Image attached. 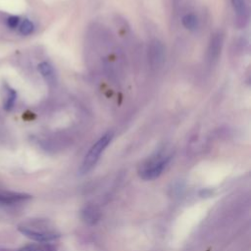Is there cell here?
Here are the masks:
<instances>
[{"instance_id":"cell-1","label":"cell","mask_w":251,"mask_h":251,"mask_svg":"<svg viewBox=\"0 0 251 251\" xmlns=\"http://www.w3.org/2000/svg\"><path fill=\"white\" fill-rule=\"evenodd\" d=\"M18 229L22 234L36 242H51L61 236L47 221L38 219L21 223Z\"/></svg>"},{"instance_id":"cell-2","label":"cell","mask_w":251,"mask_h":251,"mask_svg":"<svg viewBox=\"0 0 251 251\" xmlns=\"http://www.w3.org/2000/svg\"><path fill=\"white\" fill-rule=\"evenodd\" d=\"M113 139V132L112 131H108L106 132L104 135H102L88 150V152L86 153L82 164L79 168V172L80 174H86L89 171H91L93 169V167L96 165V163L98 162L101 154L103 153V151L106 149V147L110 144V142Z\"/></svg>"},{"instance_id":"cell-3","label":"cell","mask_w":251,"mask_h":251,"mask_svg":"<svg viewBox=\"0 0 251 251\" xmlns=\"http://www.w3.org/2000/svg\"><path fill=\"white\" fill-rule=\"evenodd\" d=\"M170 161V157L160 154L151 157L138 167V176L144 180H153L160 176Z\"/></svg>"},{"instance_id":"cell-4","label":"cell","mask_w":251,"mask_h":251,"mask_svg":"<svg viewBox=\"0 0 251 251\" xmlns=\"http://www.w3.org/2000/svg\"><path fill=\"white\" fill-rule=\"evenodd\" d=\"M30 198L31 196L29 194L9 190L2 183H0V203L1 204L12 205V204L28 200Z\"/></svg>"},{"instance_id":"cell-5","label":"cell","mask_w":251,"mask_h":251,"mask_svg":"<svg viewBox=\"0 0 251 251\" xmlns=\"http://www.w3.org/2000/svg\"><path fill=\"white\" fill-rule=\"evenodd\" d=\"M164 46L158 40L151 43L149 48V61L152 67H159L164 61Z\"/></svg>"},{"instance_id":"cell-6","label":"cell","mask_w":251,"mask_h":251,"mask_svg":"<svg viewBox=\"0 0 251 251\" xmlns=\"http://www.w3.org/2000/svg\"><path fill=\"white\" fill-rule=\"evenodd\" d=\"M80 217L82 222L87 226H94L98 223L101 217L100 210L93 205L85 206L80 213Z\"/></svg>"},{"instance_id":"cell-7","label":"cell","mask_w":251,"mask_h":251,"mask_svg":"<svg viewBox=\"0 0 251 251\" xmlns=\"http://www.w3.org/2000/svg\"><path fill=\"white\" fill-rule=\"evenodd\" d=\"M18 251H57V247L50 242H37L26 244Z\"/></svg>"},{"instance_id":"cell-8","label":"cell","mask_w":251,"mask_h":251,"mask_svg":"<svg viewBox=\"0 0 251 251\" xmlns=\"http://www.w3.org/2000/svg\"><path fill=\"white\" fill-rule=\"evenodd\" d=\"M38 72L48 83H53L55 80V73L53 67L48 62H41L37 66Z\"/></svg>"},{"instance_id":"cell-9","label":"cell","mask_w":251,"mask_h":251,"mask_svg":"<svg viewBox=\"0 0 251 251\" xmlns=\"http://www.w3.org/2000/svg\"><path fill=\"white\" fill-rule=\"evenodd\" d=\"M182 25L189 30H194L198 26V20L194 14H186L182 18Z\"/></svg>"},{"instance_id":"cell-10","label":"cell","mask_w":251,"mask_h":251,"mask_svg":"<svg viewBox=\"0 0 251 251\" xmlns=\"http://www.w3.org/2000/svg\"><path fill=\"white\" fill-rule=\"evenodd\" d=\"M19 29H20V32L23 34V35H28L30 34L33 29H34V25L32 24L31 21H29L28 19H25L23 20L20 25H19Z\"/></svg>"},{"instance_id":"cell-11","label":"cell","mask_w":251,"mask_h":251,"mask_svg":"<svg viewBox=\"0 0 251 251\" xmlns=\"http://www.w3.org/2000/svg\"><path fill=\"white\" fill-rule=\"evenodd\" d=\"M222 45V37L221 36H215L211 42V49H210V55L211 58H215L219 55L220 49Z\"/></svg>"},{"instance_id":"cell-12","label":"cell","mask_w":251,"mask_h":251,"mask_svg":"<svg viewBox=\"0 0 251 251\" xmlns=\"http://www.w3.org/2000/svg\"><path fill=\"white\" fill-rule=\"evenodd\" d=\"M16 98H17V93L14 89L12 88H8V94H7V100L5 102V105H4V108L9 111L13 108L14 104H15V101H16Z\"/></svg>"},{"instance_id":"cell-13","label":"cell","mask_w":251,"mask_h":251,"mask_svg":"<svg viewBox=\"0 0 251 251\" xmlns=\"http://www.w3.org/2000/svg\"><path fill=\"white\" fill-rule=\"evenodd\" d=\"M231 4H232L234 12L238 16H243L245 14L246 8H245L244 0H231Z\"/></svg>"},{"instance_id":"cell-14","label":"cell","mask_w":251,"mask_h":251,"mask_svg":"<svg viewBox=\"0 0 251 251\" xmlns=\"http://www.w3.org/2000/svg\"><path fill=\"white\" fill-rule=\"evenodd\" d=\"M20 23H21V19H20V17H18V16H10V17L7 19V25H8L10 28H12V29L18 27L19 25H20Z\"/></svg>"},{"instance_id":"cell-15","label":"cell","mask_w":251,"mask_h":251,"mask_svg":"<svg viewBox=\"0 0 251 251\" xmlns=\"http://www.w3.org/2000/svg\"><path fill=\"white\" fill-rule=\"evenodd\" d=\"M0 251H12V250H8V249H0Z\"/></svg>"}]
</instances>
